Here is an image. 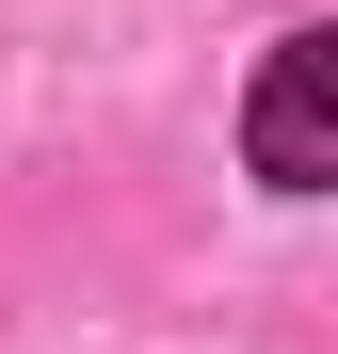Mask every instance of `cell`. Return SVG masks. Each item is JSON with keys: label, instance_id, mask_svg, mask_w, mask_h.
<instances>
[{"label": "cell", "instance_id": "cell-1", "mask_svg": "<svg viewBox=\"0 0 338 354\" xmlns=\"http://www.w3.org/2000/svg\"><path fill=\"white\" fill-rule=\"evenodd\" d=\"M242 161L274 194H338V32H290L242 97Z\"/></svg>", "mask_w": 338, "mask_h": 354}]
</instances>
